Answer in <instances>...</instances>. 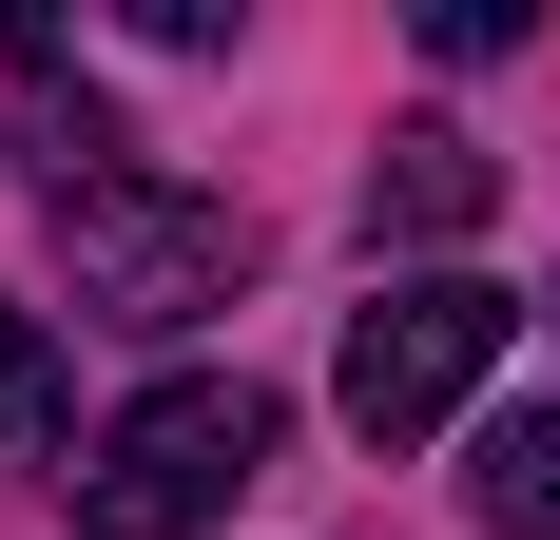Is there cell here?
I'll list each match as a JSON object with an SVG mask.
<instances>
[{
	"mask_svg": "<svg viewBox=\"0 0 560 540\" xmlns=\"http://www.w3.org/2000/svg\"><path fill=\"white\" fill-rule=\"evenodd\" d=\"M252 483H271V386L252 367H174V386H136V406L97 425L78 540H213Z\"/></svg>",
	"mask_w": 560,
	"mask_h": 540,
	"instance_id": "obj_1",
	"label": "cell"
},
{
	"mask_svg": "<svg viewBox=\"0 0 560 540\" xmlns=\"http://www.w3.org/2000/svg\"><path fill=\"white\" fill-rule=\"evenodd\" d=\"M503 328H522V290H483V270H387V290L348 309L329 406H348L368 444H425V425H464V386L503 367Z\"/></svg>",
	"mask_w": 560,
	"mask_h": 540,
	"instance_id": "obj_2",
	"label": "cell"
},
{
	"mask_svg": "<svg viewBox=\"0 0 560 540\" xmlns=\"http://www.w3.org/2000/svg\"><path fill=\"white\" fill-rule=\"evenodd\" d=\"M58 251H78V309H116V328H213L232 290H252V213H232V193H174V174L78 193Z\"/></svg>",
	"mask_w": 560,
	"mask_h": 540,
	"instance_id": "obj_3",
	"label": "cell"
},
{
	"mask_svg": "<svg viewBox=\"0 0 560 540\" xmlns=\"http://www.w3.org/2000/svg\"><path fill=\"white\" fill-rule=\"evenodd\" d=\"M483 213H503V155L464 116H406L387 155H368V251H464Z\"/></svg>",
	"mask_w": 560,
	"mask_h": 540,
	"instance_id": "obj_4",
	"label": "cell"
},
{
	"mask_svg": "<svg viewBox=\"0 0 560 540\" xmlns=\"http://www.w3.org/2000/svg\"><path fill=\"white\" fill-rule=\"evenodd\" d=\"M464 502H483L503 540H560V406H503L483 463H464Z\"/></svg>",
	"mask_w": 560,
	"mask_h": 540,
	"instance_id": "obj_5",
	"label": "cell"
},
{
	"mask_svg": "<svg viewBox=\"0 0 560 540\" xmlns=\"http://www.w3.org/2000/svg\"><path fill=\"white\" fill-rule=\"evenodd\" d=\"M20 463H58V328L39 309H0V483Z\"/></svg>",
	"mask_w": 560,
	"mask_h": 540,
	"instance_id": "obj_6",
	"label": "cell"
}]
</instances>
